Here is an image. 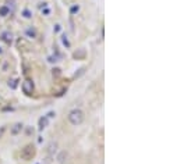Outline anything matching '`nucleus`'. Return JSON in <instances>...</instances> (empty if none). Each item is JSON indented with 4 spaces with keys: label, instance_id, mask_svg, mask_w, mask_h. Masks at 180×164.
<instances>
[{
    "label": "nucleus",
    "instance_id": "obj_6",
    "mask_svg": "<svg viewBox=\"0 0 180 164\" xmlns=\"http://www.w3.org/2000/svg\"><path fill=\"white\" fill-rule=\"evenodd\" d=\"M21 129H22V124L17 122V124L13 125V128H11V134H13V135H17L18 132H21Z\"/></svg>",
    "mask_w": 180,
    "mask_h": 164
},
{
    "label": "nucleus",
    "instance_id": "obj_9",
    "mask_svg": "<svg viewBox=\"0 0 180 164\" xmlns=\"http://www.w3.org/2000/svg\"><path fill=\"white\" fill-rule=\"evenodd\" d=\"M67 157H68V155L66 152H61L60 155L57 156V160H59V163H64V161L67 160Z\"/></svg>",
    "mask_w": 180,
    "mask_h": 164
},
{
    "label": "nucleus",
    "instance_id": "obj_17",
    "mask_svg": "<svg viewBox=\"0 0 180 164\" xmlns=\"http://www.w3.org/2000/svg\"><path fill=\"white\" fill-rule=\"evenodd\" d=\"M49 61H50V63H53V61H57V60H56V57H49Z\"/></svg>",
    "mask_w": 180,
    "mask_h": 164
},
{
    "label": "nucleus",
    "instance_id": "obj_15",
    "mask_svg": "<svg viewBox=\"0 0 180 164\" xmlns=\"http://www.w3.org/2000/svg\"><path fill=\"white\" fill-rule=\"evenodd\" d=\"M53 75L59 76V75H60V70H59V68H55V70H53Z\"/></svg>",
    "mask_w": 180,
    "mask_h": 164
},
{
    "label": "nucleus",
    "instance_id": "obj_3",
    "mask_svg": "<svg viewBox=\"0 0 180 164\" xmlns=\"http://www.w3.org/2000/svg\"><path fill=\"white\" fill-rule=\"evenodd\" d=\"M22 91H24L25 95H31L34 92V82L27 79V81L22 82Z\"/></svg>",
    "mask_w": 180,
    "mask_h": 164
},
{
    "label": "nucleus",
    "instance_id": "obj_19",
    "mask_svg": "<svg viewBox=\"0 0 180 164\" xmlns=\"http://www.w3.org/2000/svg\"><path fill=\"white\" fill-rule=\"evenodd\" d=\"M2 53H3V50H2V47H0V54H2Z\"/></svg>",
    "mask_w": 180,
    "mask_h": 164
},
{
    "label": "nucleus",
    "instance_id": "obj_1",
    "mask_svg": "<svg viewBox=\"0 0 180 164\" xmlns=\"http://www.w3.org/2000/svg\"><path fill=\"white\" fill-rule=\"evenodd\" d=\"M68 121H70L73 125H80L84 121V113L78 109L71 110V111L68 113Z\"/></svg>",
    "mask_w": 180,
    "mask_h": 164
},
{
    "label": "nucleus",
    "instance_id": "obj_5",
    "mask_svg": "<svg viewBox=\"0 0 180 164\" xmlns=\"http://www.w3.org/2000/svg\"><path fill=\"white\" fill-rule=\"evenodd\" d=\"M56 149H57V143H56V142H50V145H49V147H48L49 156H53V155H55Z\"/></svg>",
    "mask_w": 180,
    "mask_h": 164
},
{
    "label": "nucleus",
    "instance_id": "obj_16",
    "mask_svg": "<svg viewBox=\"0 0 180 164\" xmlns=\"http://www.w3.org/2000/svg\"><path fill=\"white\" fill-rule=\"evenodd\" d=\"M3 134H4V128L2 127V128H0V138L3 136Z\"/></svg>",
    "mask_w": 180,
    "mask_h": 164
},
{
    "label": "nucleus",
    "instance_id": "obj_2",
    "mask_svg": "<svg viewBox=\"0 0 180 164\" xmlns=\"http://www.w3.org/2000/svg\"><path fill=\"white\" fill-rule=\"evenodd\" d=\"M20 156H21L22 160H31L35 156V147L32 145H27L24 149H21Z\"/></svg>",
    "mask_w": 180,
    "mask_h": 164
},
{
    "label": "nucleus",
    "instance_id": "obj_18",
    "mask_svg": "<svg viewBox=\"0 0 180 164\" xmlns=\"http://www.w3.org/2000/svg\"><path fill=\"white\" fill-rule=\"evenodd\" d=\"M60 31V25H56V28H55V32H59Z\"/></svg>",
    "mask_w": 180,
    "mask_h": 164
},
{
    "label": "nucleus",
    "instance_id": "obj_8",
    "mask_svg": "<svg viewBox=\"0 0 180 164\" xmlns=\"http://www.w3.org/2000/svg\"><path fill=\"white\" fill-rule=\"evenodd\" d=\"M9 13H10V9L7 6H2V7H0V15H2V17L9 15Z\"/></svg>",
    "mask_w": 180,
    "mask_h": 164
},
{
    "label": "nucleus",
    "instance_id": "obj_10",
    "mask_svg": "<svg viewBox=\"0 0 180 164\" xmlns=\"http://www.w3.org/2000/svg\"><path fill=\"white\" fill-rule=\"evenodd\" d=\"M17 82H18L17 79H11V81H9V86H10L11 89H15V88H17V85H18Z\"/></svg>",
    "mask_w": 180,
    "mask_h": 164
},
{
    "label": "nucleus",
    "instance_id": "obj_11",
    "mask_svg": "<svg viewBox=\"0 0 180 164\" xmlns=\"http://www.w3.org/2000/svg\"><path fill=\"white\" fill-rule=\"evenodd\" d=\"M27 35L29 38H35V31L34 29H27Z\"/></svg>",
    "mask_w": 180,
    "mask_h": 164
},
{
    "label": "nucleus",
    "instance_id": "obj_13",
    "mask_svg": "<svg viewBox=\"0 0 180 164\" xmlns=\"http://www.w3.org/2000/svg\"><path fill=\"white\" fill-rule=\"evenodd\" d=\"M22 15H24L25 18H31V11H29V10H24V13H22Z\"/></svg>",
    "mask_w": 180,
    "mask_h": 164
},
{
    "label": "nucleus",
    "instance_id": "obj_4",
    "mask_svg": "<svg viewBox=\"0 0 180 164\" xmlns=\"http://www.w3.org/2000/svg\"><path fill=\"white\" fill-rule=\"evenodd\" d=\"M2 40L10 45V43H11V40H13V35L10 34V32H3V34H2Z\"/></svg>",
    "mask_w": 180,
    "mask_h": 164
},
{
    "label": "nucleus",
    "instance_id": "obj_7",
    "mask_svg": "<svg viewBox=\"0 0 180 164\" xmlns=\"http://www.w3.org/2000/svg\"><path fill=\"white\" fill-rule=\"evenodd\" d=\"M46 125H48V117L39 118V131H42L43 128H46Z\"/></svg>",
    "mask_w": 180,
    "mask_h": 164
},
{
    "label": "nucleus",
    "instance_id": "obj_14",
    "mask_svg": "<svg viewBox=\"0 0 180 164\" xmlns=\"http://www.w3.org/2000/svg\"><path fill=\"white\" fill-rule=\"evenodd\" d=\"M78 10H80V7H78V6H73V7H71L70 11H71V14H76V13H78Z\"/></svg>",
    "mask_w": 180,
    "mask_h": 164
},
{
    "label": "nucleus",
    "instance_id": "obj_12",
    "mask_svg": "<svg viewBox=\"0 0 180 164\" xmlns=\"http://www.w3.org/2000/svg\"><path fill=\"white\" fill-rule=\"evenodd\" d=\"M61 40H63V43H64L66 46H67V47L70 46V42L67 40V36H66V35H63V36H61Z\"/></svg>",
    "mask_w": 180,
    "mask_h": 164
}]
</instances>
